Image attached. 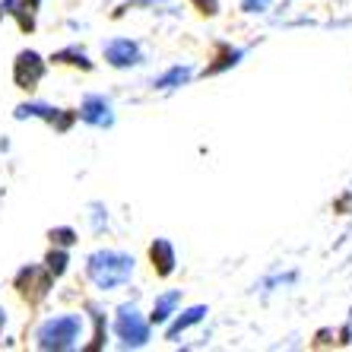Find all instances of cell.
<instances>
[{
    "instance_id": "cell-1",
    "label": "cell",
    "mask_w": 352,
    "mask_h": 352,
    "mask_svg": "<svg viewBox=\"0 0 352 352\" xmlns=\"http://www.w3.org/2000/svg\"><path fill=\"white\" fill-rule=\"evenodd\" d=\"M137 270V261L127 251H115V248H98L86 257V279L98 292H115V289L127 286Z\"/></svg>"
},
{
    "instance_id": "cell-2",
    "label": "cell",
    "mask_w": 352,
    "mask_h": 352,
    "mask_svg": "<svg viewBox=\"0 0 352 352\" xmlns=\"http://www.w3.org/2000/svg\"><path fill=\"white\" fill-rule=\"evenodd\" d=\"M82 333H86V318L82 314H54V318L41 320L35 330V346L45 352H70L82 346Z\"/></svg>"
},
{
    "instance_id": "cell-3",
    "label": "cell",
    "mask_w": 352,
    "mask_h": 352,
    "mask_svg": "<svg viewBox=\"0 0 352 352\" xmlns=\"http://www.w3.org/2000/svg\"><path fill=\"white\" fill-rule=\"evenodd\" d=\"M111 330H115L121 349H140V346L149 343L153 324L140 314V308L133 302H124L121 308L115 311V327H111Z\"/></svg>"
},
{
    "instance_id": "cell-4",
    "label": "cell",
    "mask_w": 352,
    "mask_h": 352,
    "mask_svg": "<svg viewBox=\"0 0 352 352\" xmlns=\"http://www.w3.org/2000/svg\"><path fill=\"white\" fill-rule=\"evenodd\" d=\"M13 289H16V295L29 308H35L54 289V276L45 270V263H25V267L16 270V276H13Z\"/></svg>"
},
{
    "instance_id": "cell-5",
    "label": "cell",
    "mask_w": 352,
    "mask_h": 352,
    "mask_svg": "<svg viewBox=\"0 0 352 352\" xmlns=\"http://www.w3.org/2000/svg\"><path fill=\"white\" fill-rule=\"evenodd\" d=\"M13 118H16V121L35 118V121H45L48 127H54L58 133H67L76 121H80L76 108H54V105H45V102H23V105H16Z\"/></svg>"
},
{
    "instance_id": "cell-6",
    "label": "cell",
    "mask_w": 352,
    "mask_h": 352,
    "mask_svg": "<svg viewBox=\"0 0 352 352\" xmlns=\"http://www.w3.org/2000/svg\"><path fill=\"white\" fill-rule=\"evenodd\" d=\"M45 74H48V60L32 48H23L16 54V60H13V86L23 92L38 89V82L45 80Z\"/></svg>"
},
{
    "instance_id": "cell-7",
    "label": "cell",
    "mask_w": 352,
    "mask_h": 352,
    "mask_svg": "<svg viewBox=\"0 0 352 352\" xmlns=\"http://www.w3.org/2000/svg\"><path fill=\"white\" fill-rule=\"evenodd\" d=\"M102 54H105V64L115 70H133L143 64V48L133 38H108L102 45Z\"/></svg>"
},
{
    "instance_id": "cell-8",
    "label": "cell",
    "mask_w": 352,
    "mask_h": 352,
    "mask_svg": "<svg viewBox=\"0 0 352 352\" xmlns=\"http://www.w3.org/2000/svg\"><path fill=\"white\" fill-rule=\"evenodd\" d=\"M76 115H80L82 124H89V127H98V131H108V127H115V105H111V98L98 96H86L76 108Z\"/></svg>"
},
{
    "instance_id": "cell-9",
    "label": "cell",
    "mask_w": 352,
    "mask_h": 352,
    "mask_svg": "<svg viewBox=\"0 0 352 352\" xmlns=\"http://www.w3.org/2000/svg\"><path fill=\"white\" fill-rule=\"evenodd\" d=\"M149 263H153V273L159 279H168L178 267V257H175V245L168 238H156L153 245H149Z\"/></svg>"
},
{
    "instance_id": "cell-10",
    "label": "cell",
    "mask_w": 352,
    "mask_h": 352,
    "mask_svg": "<svg viewBox=\"0 0 352 352\" xmlns=\"http://www.w3.org/2000/svg\"><path fill=\"white\" fill-rule=\"evenodd\" d=\"M206 314H210L206 305H190V308H184V311H175L172 320H168V327H165V340H168V343H178V336L184 333V330L197 327Z\"/></svg>"
},
{
    "instance_id": "cell-11",
    "label": "cell",
    "mask_w": 352,
    "mask_h": 352,
    "mask_svg": "<svg viewBox=\"0 0 352 352\" xmlns=\"http://www.w3.org/2000/svg\"><path fill=\"white\" fill-rule=\"evenodd\" d=\"M178 305H181V289H168V292H162L153 302V311H149V324L153 327H162V324H168L172 320V314L178 311Z\"/></svg>"
},
{
    "instance_id": "cell-12",
    "label": "cell",
    "mask_w": 352,
    "mask_h": 352,
    "mask_svg": "<svg viewBox=\"0 0 352 352\" xmlns=\"http://www.w3.org/2000/svg\"><path fill=\"white\" fill-rule=\"evenodd\" d=\"M241 58H245V48L216 45V58H213V64L204 67V76H219V74H226V70H232V67L241 64Z\"/></svg>"
},
{
    "instance_id": "cell-13",
    "label": "cell",
    "mask_w": 352,
    "mask_h": 352,
    "mask_svg": "<svg viewBox=\"0 0 352 352\" xmlns=\"http://www.w3.org/2000/svg\"><path fill=\"white\" fill-rule=\"evenodd\" d=\"M48 60L51 64H58V67H76V70H82V74H92V70H96V64H92L89 54H86L80 45H67V48L54 51Z\"/></svg>"
},
{
    "instance_id": "cell-14",
    "label": "cell",
    "mask_w": 352,
    "mask_h": 352,
    "mask_svg": "<svg viewBox=\"0 0 352 352\" xmlns=\"http://www.w3.org/2000/svg\"><path fill=\"white\" fill-rule=\"evenodd\" d=\"M190 76H194V67H190V64H175V67H168L162 76H156V80H153V89L175 92V89H181V86H188Z\"/></svg>"
},
{
    "instance_id": "cell-15",
    "label": "cell",
    "mask_w": 352,
    "mask_h": 352,
    "mask_svg": "<svg viewBox=\"0 0 352 352\" xmlns=\"http://www.w3.org/2000/svg\"><path fill=\"white\" fill-rule=\"evenodd\" d=\"M45 270H48L54 279H60L67 270H70V254H67V248L51 245V251L45 254Z\"/></svg>"
},
{
    "instance_id": "cell-16",
    "label": "cell",
    "mask_w": 352,
    "mask_h": 352,
    "mask_svg": "<svg viewBox=\"0 0 352 352\" xmlns=\"http://www.w3.org/2000/svg\"><path fill=\"white\" fill-rule=\"evenodd\" d=\"M86 311H89V318H92V343L86 346V352H98L105 346V314L98 311L96 305H86Z\"/></svg>"
},
{
    "instance_id": "cell-17",
    "label": "cell",
    "mask_w": 352,
    "mask_h": 352,
    "mask_svg": "<svg viewBox=\"0 0 352 352\" xmlns=\"http://www.w3.org/2000/svg\"><path fill=\"white\" fill-rule=\"evenodd\" d=\"M48 241L54 248H74L80 235H76L74 226H54V229H48Z\"/></svg>"
},
{
    "instance_id": "cell-18",
    "label": "cell",
    "mask_w": 352,
    "mask_h": 352,
    "mask_svg": "<svg viewBox=\"0 0 352 352\" xmlns=\"http://www.w3.org/2000/svg\"><path fill=\"white\" fill-rule=\"evenodd\" d=\"M35 16H38V13H32V10L25 7L23 0H16V10H13V16H10V19H16L19 29H23L25 35H32L35 32Z\"/></svg>"
},
{
    "instance_id": "cell-19",
    "label": "cell",
    "mask_w": 352,
    "mask_h": 352,
    "mask_svg": "<svg viewBox=\"0 0 352 352\" xmlns=\"http://www.w3.org/2000/svg\"><path fill=\"white\" fill-rule=\"evenodd\" d=\"M89 219H92V232H96V235H102V232L108 229V210H105V204H89Z\"/></svg>"
},
{
    "instance_id": "cell-20",
    "label": "cell",
    "mask_w": 352,
    "mask_h": 352,
    "mask_svg": "<svg viewBox=\"0 0 352 352\" xmlns=\"http://www.w3.org/2000/svg\"><path fill=\"white\" fill-rule=\"evenodd\" d=\"M270 7H273V0H241V10H245L248 16H263Z\"/></svg>"
},
{
    "instance_id": "cell-21",
    "label": "cell",
    "mask_w": 352,
    "mask_h": 352,
    "mask_svg": "<svg viewBox=\"0 0 352 352\" xmlns=\"http://www.w3.org/2000/svg\"><path fill=\"white\" fill-rule=\"evenodd\" d=\"M190 7L200 13V16H219V0H190Z\"/></svg>"
},
{
    "instance_id": "cell-22",
    "label": "cell",
    "mask_w": 352,
    "mask_h": 352,
    "mask_svg": "<svg viewBox=\"0 0 352 352\" xmlns=\"http://www.w3.org/2000/svg\"><path fill=\"white\" fill-rule=\"evenodd\" d=\"M156 3H165V0H127V3H121V7L115 10V19H121L127 10H137V7H156Z\"/></svg>"
},
{
    "instance_id": "cell-23",
    "label": "cell",
    "mask_w": 352,
    "mask_h": 352,
    "mask_svg": "<svg viewBox=\"0 0 352 352\" xmlns=\"http://www.w3.org/2000/svg\"><path fill=\"white\" fill-rule=\"evenodd\" d=\"M13 10H16V0H0V19L13 16Z\"/></svg>"
},
{
    "instance_id": "cell-24",
    "label": "cell",
    "mask_w": 352,
    "mask_h": 352,
    "mask_svg": "<svg viewBox=\"0 0 352 352\" xmlns=\"http://www.w3.org/2000/svg\"><path fill=\"white\" fill-rule=\"evenodd\" d=\"M23 3L32 10V13H38V7H41V0H23Z\"/></svg>"
},
{
    "instance_id": "cell-25",
    "label": "cell",
    "mask_w": 352,
    "mask_h": 352,
    "mask_svg": "<svg viewBox=\"0 0 352 352\" xmlns=\"http://www.w3.org/2000/svg\"><path fill=\"white\" fill-rule=\"evenodd\" d=\"M3 327H7V311L0 308V333H3Z\"/></svg>"
},
{
    "instance_id": "cell-26",
    "label": "cell",
    "mask_w": 352,
    "mask_h": 352,
    "mask_svg": "<svg viewBox=\"0 0 352 352\" xmlns=\"http://www.w3.org/2000/svg\"><path fill=\"white\" fill-rule=\"evenodd\" d=\"M286 3H292V0H286Z\"/></svg>"
}]
</instances>
